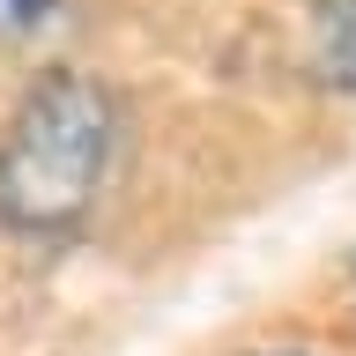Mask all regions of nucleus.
Segmentation results:
<instances>
[{
	"mask_svg": "<svg viewBox=\"0 0 356 356\" xmlns=\"http://www.w3.org/2000/svg\"><path fill=\"white\" fill-rule=\"evenodd\" d=\"M119 149V97L82 67H44L0 127V230L74 238Z\"/></svg>",
	"mask_w": 356,
	"mask_h": 356,
	"instance_id": "f257e3e1",
	"label": "nucleus"
},
{
	"mask_svg": "<svg viewBox=\"0 0 356 356\" xmlns=\"http://www.w3.org/2000/svg\"><path fill=\"white\" fill-rule=\"evenodd\" d=\"M312 67L356 97V0H312Z\"/></svg>",
	"mask_w": 356,
	"mask_h": 356,
	"instance_id": "f03ea898",
	"label": "nucleus"
},
{
	"mask_svg": "<svg viewBox=\"0 0 356 356\" xmlns=\"http://www.w3.org/2000/svg\"><path fill=\"white\" fill-rule=\"evenodd\" d=\"M60 15H67V0H0V52H15V44H38Z\"/></svg>",
	"mask_w": 356,
	"mask_h": 356,
	"instance_id": "7ed1b4c3",
	"label": "nucleus"
},
{
	"mask_svg": "<svg viewBox=\"0 0 356 356\" xmlns=\"http://www.w3.org/2000/svg\"><path fill=\"white\" fill-rule=\"evenodd\" d=\"M252 356H305V349H252Z\"/></svg>",
	"mask_w": 356,
	"mask_h": 356,
	"instance_id": "20e7f679",
	"label": "nucleus"
},
{
	"mask_svg": "<svg viewBox=\"0 0 356 356\" xmlns=\"http://www.w3.org/2000/svg\"><path fill=\"white\" fill-rule=\"evenodd\" d=\"M349 275H356V260H349Z\"/></svg>",
	"mask_w": 356,
	"mask_h": 356,
	"instance_id": "39448f33",
	"label": "nucleus"
}]
</instances>
